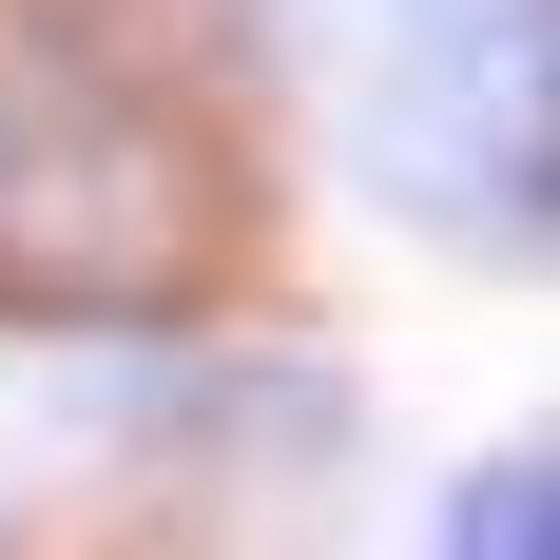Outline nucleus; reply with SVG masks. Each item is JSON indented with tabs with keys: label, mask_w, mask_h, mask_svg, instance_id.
Masks as SVG:
<instances>
[{
	"label": "nucleus",
	"mask_w": 560,
	"mask_h": 560,
	"mask_svg": "<svg viewBox=\"0 0 560 560\" xmlns=\"http://www.w3.org/2000/svg\"><path fill=\"white\" fill-rule=\"evenodd\" d=\"M310 58H329V136L368 155L406 232H464V252H541L560 155H541V0H310Z\"/></svg>",
	"instance_id": "nucleus-1"
},
{
	"label": "nucleus",
	"mask_w": 560,
	"mask_h": 560,
	"mask_svg": "<svg viewBox=\"0 0 560 560\" xmlns=\"http://www.w3.org/2000/svg\"><path fill=\"white\" fill-rule=\"evenodd\" d=\"M155 213V97H136V58L97 20H58V0H0V232H39L78 252V213Z\"/></svg>",
	"instance_id": "nucleus-2"
},
{
	"label": "nucleus",
	"mask_w": 560,
	"mask_h": 560,
	"mask_svg": "<svg viewBox=\"0 0 560 560\" xmlns=\"http://www.w3.org/2000/svg\"><path fill=\"white\" fill-rule=\"evenodd\" d=\"M445 560H560V483H541V445L464 464V503H445Z\"/></svg>",
	"instance_id": "nucleus-3"
}]
</instances>
